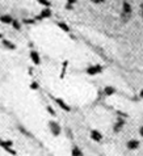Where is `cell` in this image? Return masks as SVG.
Here are the masks:
<instances>
[{
    "instance_id": "11",
    "label": "cell",
    "mask_w": 143,
    "mask_h": 156,
    "mask_svg": "<svg viewBox=\"0 0 143 156\" xmlns=\"http://www.w3.org/2000/svg\"><path fill=\"white\" fill-rule=\"evenodd\" d=\"M3 45H4V46H5L7 49H11V50H14V49H16V45H14L13 42L8 41V39H3Z\"/></svg>"
},
{
    "instance_id": "30",
    "label": "cell",
    "mask_w": 143,
    "mask_h": 156,
    "mask_svg": "<svg viewBox=\"0 0 143 156\" xmlns=\"http://www.w3.org/2000/svg\"><path fill=\"white\" fill-rule=\"evenodd\" d=\"M142 9H143V4H142Z\"/></svg>"
},
{
    "instance_id": "20",
    "label": "cell",
    "mask_w": 143,
    "mask_h": 156,
    "mask_svg": "<svg viewBox=\"0 0 143 156\" xmlns=\"http://www.w3.org/2000/svg\"><path fill=\"white\" fill-rule=\"evenodd\" d=\"M36 22V20H30V18H25L24 20V24H29V25H33Z\"/></svg>"
},
{
    "instance_id": "13",
    "label": "cell",
    "mask_w": 143,
    "mask_h": 156,
    "mask_svg": "<svg viewBox=\"0 0 143 156\" xmlns=\"http://www.w3.org/2000/svg\"><path fill=\"white\" fill-rule=\"evenodd\" d=\"M12 144H13L12 140H1L0 139V147H3V148H8V147H11Z\"/></svg>"
},
{
    "instance_id": "28",
    "label": "cell",
    "mask_w": 143,
    "mask_h": 156,
    "mask_svg": "<svg viewBox=\"0 0 143 156\" xmlns=\"http://www.w3.org/2000/svg\"><path fill=\"white\" fill-rule=\"evenodd\" d=\"M140 97H142V99H143V89H142V91H140Z\"/></svg>"
},
{
    "instance_id": "4",
    "label": "cell",
    "mask_w": 143,
    "mask_h": 156,
    "mask_svg": "<svg viewBox=\"0 0 143 156\" xmlns=\"http://www.w3.org/2000/svg\"><path fill=\"white\" fill-rule=\"evenodd\" d=\"M91 138H92V140H95V142H101L102 134L100 131H97V130H92V131H91Z\"/></svg>"
},
{
    "instance_id": "27",
    "label": "cell",
    "mask_w": 143,
    "mask_h": 156,
    "mask_svg": "<svg viewBox=\"0 0 143 156\" xmlns=\"http://www.w3.org/2000/svg\"><path fill=\"white\" fill-rule=\"evenodd\" d=\"M139 134L143 136V126H142V127H140V130H139Z\"/></svg>"
},
{
    "instance_id": "8",
    "label": "cell",
    "mask_w": 143,
    "mask_h": 156,
    "mask_svg": "<svg viewBox=\"0 0 143 156\" xmlns=\"http://www.w3.org/2000/svg\"><path fill=\"white\" fill-rule=\"evenodd\" d=\"M0 21L4 22V24H12V22H13V18H12L9 14H3V16L0 17Z\"/></svg>"
},
{
    "instance_id": "18",
    "label": "cell",
    "mask_w": 143,
    "mask_h": 156,
    "mask_svg": "<svg viewBox=\"0 0 143 156\" xmlns=\"http://www.w3.org/2000/svg\"><path fill=\"white\" fill-rule=\"evenodd\" d=\"M12 25H13V28H14V29H17V30H20V29H21V25H20V22H18L17 20H13Z\"/></svg>"
},
{
    "instance_id": "1",
    "label": "cell",
    "mask_w": 143,
    "mask_h": 156,
    "mask_svg": "<svg viewBox=\"0 0 143 156\" xmlns=\"http://www.w3.org/2000/svg\"><path fill=\"white\" fill-rule=\"evenodd\" d=\"M49 129H50L51 134L54 136H58L61 134V126H59L58 122H55V121H49Z\"/></svg>"
},
{
    "instance_id": "5",
    "label": "cell",
    "mask_w": 143,
    "mask_h": 156,
    "mask_svg": "<svg viewBox=\"0 0 143 156\" xmlns=\"http://www.w3.org/2000/svg\"><path fill=\"white\" fill-rule=\"evenodd\" d=\"M55 102H57V104H58V105L61 106V108L63 109L65 112H70V110H71L70 105H67V104H66V102L63 101V99H55Z\"/></svg>"
},
{
    "instance_id": "15",
    "label": "cell",
    "mask_w": 143,
    "mask_h": 156,
    "mask_svg": "<svg viewBox=\"0 0 143 156\" xmlns=\"http://www.w3.org/2000/svg\"><path fill=\"white\" fill-rule=\"evenodd\" d=\"M104 92H105L106 96H112V95H114V93H116V89L113 88V87H105Z\"/></svg>"
},
{
    "instance_id": "19",
    "label": "cell",
    "mask_w": 143,
    "mask_h": 156,
    "mask_svg": "<svg viewBox=\"0 0 143 156\" xmlns=\"http://www.w3.org/2000/svg\"><path fill=\"white\" fill-rule=\"evenodd\" d=\"M38 87H40V85H38V83L37 82H33L30 84V88L33 89V91H36V89H38Z\"/></svg>"
},
{
    "instance_id": "10",
    "label": "cell",
    "mask_w": 143,
    "mask_h": 156,
    "mask_svg": "<svg viewBox=\"0 0 143 156\" xmlns=\"http://www.w3.org/2000/svg\"><path fill=\"white\" fill-rule=\"evenodd\" d=\"M57 25H58V26L61 28L63 32H66V33H68V32H70V28H68V25L66 24V22H63V21H58V22H57Z\"/></svg>"
},
{
    "instance_id": "23",
    "label": "cell",
    "mask_w": 143,
    "mask_h": 156,
    "mask_svg": "<svg viewBox=\"0 0 143 156\" xmlns=\"http://www.w3.org/2000/svg\"><path fill=\"white\" fill-rule=\"evenodd\" d=\"M91 1H93V3H96V4H100V3H104V0H91Z\"/></svg>"
},
{
    "instance_id": "7",
    "label": "cell",
    "mask_w": 143,
    "mask_h": 156,
    "mask_svg": "<svg viewBox=\"0 0 143 156\" xmlns=\"http://www.w3.org/2000/svg\"><path fill=\"white\" fill-rule=\"evenodd\" d=\"M138 147H139V142H138V140L133 139V140H129V142H127V148L129 149H136Z\"/></svg>"
},
{
    "instance_id": "21",
    "label": "cell",
    "mask_w": 143,
    "mask_h": 156,
    "mask_svg": "<svg viewBox=\"0 0 143 156\" xmlns=\"http://www.w3.org/2000/svg\"><path fill=\"white\" fill-rule=\"evenodd\" d=\"M46 109H47V112H49V113H50V114H51V115H53V117H54V115H55V112H54V109L51 108V106H49V105H47V106H46Z\"/></svg>"
},
{
    "instance_id": "26",
    "label": "cell",
    "mask_w": 143,
    "mask_h": 156,
    "mask_svg": "<svg viewBox=\"0 0 143 156\" xmlns=\"http://www.w3.org/2000/svg\"><path fill=\"white\" fill-rule=\"evenodd\" d=\"M67 1H68L70 4H75V3H76V0H67Z\"/></svg>"
},
{
    "instance_id": "22",
    "label": "cell",
    "mask_w": 143,
    "mask_h": 156,
    "mask_svg": "<svg viewBox=\"0 0 143 156\" xmlns=\"http://www.w3.org/2000/svg\"><path fill=\"white\" fill-rule=\"evenodd\" d=\"M4 149H5L8 153H11V155H16V151H14V149H12L11 147H8V148H4Z\"/></svg>"
},
{
    "instance_id": "16",
    "label": "cell",
    "mask_w": 143,
    "mask_h": 156,
    "mask_svg": "<svg viewBox=\"0 0 143 156\" xmlns=\"http://www.w3.org/2000/svg\"><path fill=\"white\" fill-rule=\"evenodd\" d=\"M67 66H68V62L65 61L63 65H62V72H61V79L65 78V74H66V70H67Z\"/></svg>"
},
{
    "instance_id": "6",
    "label": "cell",
    "mask_w": 143,
    "mask_h": 156,
    "mask_svg": "<svg viewBox=\"0 0 143 156\" xmlns=\"http://www.w3.org/2000/svg\"><path fill=\"white\" fill-rule=\"evenodd\" d=\"M123 125H125V121H123L122 118H118V121L116 122V125H114V131L116 132H119L121 130H122V127H123Z\"/></svg>"
},
{
    "instance_id": "2",
    "label": "cell",
    "mask_w": 143,
    "mask_h": 156,
    "mask_svg": "<svg viewBox=\"0 0 143 156\" xmlns=\"http://www.w3.org/2000/svg\"><path fill=\"white\" fill-rule=\"evenodd\" d=\"M102 72V67L100 65H96V66H91V67L87 68V74L89 75H97Z\"/></svg>"
},
{
    "instance_id": "9",
    "label": "cell",
    "mask_w": 143,
    "mask_h": 156,
    "mask_svg": "<svg viewBox=\"0 0 143 156\" xmlns=\"http://www.w3.org/2000/svg\"><path fill=\"white\" fill-rule=\"evenodd\" d=\"M122 9H123L122 13H125V14H130V13H131V7H130V4L127 3V1H125V3L122 4Z\"/></svg>"
},
{
    "instance_id": "12",
    "label": "cell",
    "mask_w": 143,
    "mask_h": 156,
    "mask_svg": "<svg viewBox=\"0 0 143 156\" xmlns=\"http://www.w3.org/2000/svg\"><path fill=\"white\" fill-rule=\"evenodd\" d=\"M51 16V9L50 8H45V9H42L41 12V17L42 18H47V17Z\"/></svg>"
},
{
    "instance_id": "24",
    "label": "cell",
    "mask_w": 143,
    "mask_h": 156,
    "mask_svg": "<svg viewBox=\"0 0 143 156\" xmlns=\"http://www.w3.org/2000/svg\"><path fill=\"white\" fill-rule=\"evenodd\" d=\"M34 20H36V21H41V20H42L41 14H40V16H36V18H34Z\"/></svg>"
},
{
    "instance_id": "29",
    "label": "cell",
    "mask_w": 143,
    "mask_h": 156,
    "mask_svg": "<svg viewBox=\"0 0 143 156\" xmlns=\"http://www.w3.org/2000/svg\"><path fill=\"white\" fill-rule=\"evenodd\" d=\"M0 38H3V34H1V33H0Z\"/></svg>"
},
{
    "instance_id": "17",
    "label": "cell",
    "mask_w": 143,
    "mask_h": 156,
    "mask_svg": "<svg viewBox=\"0 0 143 156\" xmlns=\"http://www.w3.org/2000/svg\"><path fill=\"white\" fill-rule=\"evenodd\" d=\"M38 3L42 4V5L46 7V8H50V5H51V3L49 1V0H38Z\"/></svg>"
},
{
    "instance_id": "3",
    "label": "cell",
    "mask_w": 143,
    "mask_h": 156,
    "mask_svg": "<svg viewBox=\"0 0 143 156\" xmlns=\"http://www.w3.org/2000/svg\"><path fill=\"white\" fill-rule=\"evenodd\" d=\"M30 58H32V62H33L36 66H38L41 63V58H40V54H38V51L36 50H32L30 51Z\"/></svg>"
},
{
    "instance_id": "14",
    "label": "cell",
    "mask_w": 143,
    "mask_h": 156,
    "mask_svg": "<svg viewBox=\"0 0 143 156\" xmlns=\"http://www.w3.org/2000/svg\"><path fill=\"white\" fill-rule=\"evenodd\" d=\"M71 155L72 156H83V152H82V149L79 148V147H74L71 151Z\"/></svg>"
},
{
    "instance_id": "25",
    "label": "cell",
    "mask_w": 143,
    "mask_h": 156,
    "mask_svg": "<svg viewBox=\"0 0 143 156\" xmlns=\"http://www.w3.org/2000/svg\"><path fill=\"white\" fill-rule=\"evenodd\" d=\"M66 9H72V5H71L70 3H68L67 5H66Z\"/></svg>"
}]
</instances>
